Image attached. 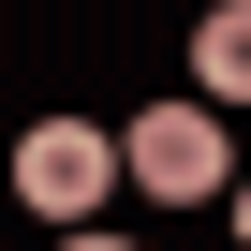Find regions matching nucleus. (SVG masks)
Masks as SVG:
<instances>
[{
  "label": "nucleus",
  "mask_w": 251,
  "mask_h": 251,
  "mask_svg": "<svg viewBox=\"0 0 251 251\" xmlns=\"http://www.w3.org/2000/svg\"><path fill=\"white\" fill-rule=\"evenodd\" d=\"M59 251H133V236H103V222H74V236H59Z\"/></svg>",
  "instance_id": "nucleus-4"
},
{
  "label": "nucleus",
  "mask_w": 251,
  "mask_h": 251,
  "mask_svg": "<svg viewBox=\"0 0 251 251\" xmlns=\"http://www.w3.org/2000/svg\"><path fill=\"white\" fill-rule=\"evenodd\" d=\"M15 192H30L45 222H89V207L118 192V133H89V118H30V133H15Z\"/></svg>",
  "instance_id": "nucleus-2"
},
{
  "label": "nucleus",
  "mask_w": 251,
  "mask_h": 251,
  "mask_svg": "<svg viewBox=\"0 0 251 251\" xmlns=\"http://www.w3.org/2000/svg\"><path fill=\"white\" fill-rule=\"evenodd\" d=\"M192 89L207 103H251V0H207L192 15Z\"/></svg>",
  "instance_id": "nucleus-3"
},
{
  "label": "nucleus",
  "mask_w": 251,
  "mask_h": 251,
  "mask_svg": "<svg viewBox=\"0 0 251 251\" xmlns=\"http://www.w3.org/2000/svg\"><path fill=\"white\" fill-rule=\"evenodd\" d=\"M236 222H251V192H236Z\"/></svg>",
  "instance_id": "nucleus-5"
},
{
  "label": "nucleus",
  "mask_w": 251,
  "mask_h": 251,
  "mask_svg": "<svg viewBox=\"0 0 251 251\" xmlns=\"http://www.w3.org/2000/svg\"><path fill=\"white\" fill-rule=\"evenodd\" d=\"M118 177L163 192V207H207L222 192V103H148L133 133H118Z\"/></svg>",
  "instance_id": "nucleus-1"
}]
</instances>
